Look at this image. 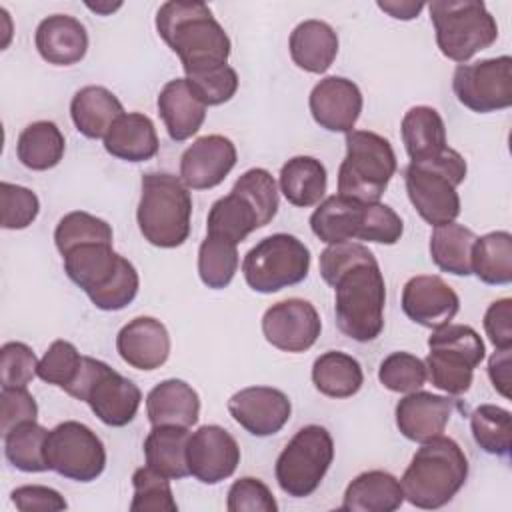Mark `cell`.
Masks as SVG:
<instances>
[{
    "instance_id": "obj_33",
    "label": "cell",
    "mask_w": 512,
    "mask_h": 512,
    "mask_svg": "<svg viewBox=\"0 0 512 512\" xmlns=\"http://www.w3.org/2000/svg\"><path fill=\"white\" fill-rule=\"evenodd\" d=\"M328 186L324 164L314 156H294L280 168V192L298 208L320 204Z\"/></svg>"
},
{
    "instance_id": "obj_9",
    "label": "cell",
    "mask_w": 512,
    "mask_h": 512,
    "mask_svg": "<svg viewBox=\"0 0 512 512\" xmlns=\"http://www.w3.org/2000/svg\"><path fill=\"white\" fill-rule=\"evenodd\" d=\"M426 378L438 390L460 396L470 390L474 368L484 360L480 334L468 324H444L428 338Z\"/></svg>"
},
{
    "instance_id": "obj_22",
    "label": "cell",
    "mask_w": 512,
    "mask_h": 512,
    "mask_svg": "<svg viewBox=\"0 0 512 512\" xmlns=\"http://www.w3.org/2000/svg\"><path fill=\"white\" fill-rule=\"evenodd\" d=\"M120 358L136 370H156L170 356V334L166 326L152 316H138L124 324L116 336Z\"/></svg>"
},
{
    "instance_id": "obj_37",
    "label": "cell",
    "mask_w": 512,
    "mask_h": 512,
    "mask_svg": "<svg viewBox=\"0 0 512 512\" xmlns=\"http://www.w3.org/2000/svg\"><path fill=\"white\" fill-rule=\"evenodd\" d=\"M476 238L478 236L470 228L458 222L434 226L430 234V258L442 272L454 276H470L472 246Z\"/></svg>"
},
{
    "instance_id": "obj_48",
    "label": "cell",
    "mask_w": 512,
    "mask_h": 512,
    "mask_svg": "<svg viewBox=\"0 0 512 512\" xmlns=\"http://www.w3.org/2000/svg\"><path fill=\"white\" fill-rule=\"evenodd\" d=\"M38 370L34 350L24 342H6L0 348V384L2 388H26Z\"/></svg>"
},
{
    "instance_id": "obj_30",
    "label": "cell",
    "mask_w": 512,
    "mask_h": 512,
    "mask_svg": "<svg viewBox=\"0 0 512 512\" xmlns=\"http://www.w3.org/2000/svg\"><path fill=\"white\" fill-rule=\"evenodd\" d=\"M124 114L122 102L104 86H84L80 88L70 102V116L76 130L92 140H98L108 134L110 126Z\"/></svg>"
},
{
    "instance_id": "obj_18",
    "label": "cell",
    "mask_w": 512,
    "mask_h": 512,
    "mask_svg": "<svg viewBox=\"0 0 512 512\" xmlns=\"http://www.w3.org/2000/svg\"><path fill=\"white\" fill-rule=\"evenodd\" d=\"M236 146L222 134L196 138L180 156V180L192 190H208L224 182L236 166Z\"/></svg>"
},
{
    "instance_id": "obj_41",
    "label": "cell",
    "mask_w": 512,
    "mask_h": 512,
    "mask_svg": "<svg viewBox=\"0 0 512 512\" xmlns=\"http://www.w3.org/2000/svg\"><path fill=\"white\" fill-rule=\"evenodd\" d=\"M112 226L84 210L64 214L54 228V244L64 256L82 244H112Z\"/></svg>"
},
{
    "instance_id": "obj_52",
    "label": "cell",
    "mask_w": 512,
    "mask_h": 512,
    "mask_svg": "<svg viewBox=\"0 0 512 512\" xmlns=\"http://www.w3.org/2000/svg\"><path fill=\"white\" fill-rule=\"evenodd\" d=\"M38 418V404L28 388H2L0 390V430L2 436L14 426L34 422Z\"/></svg>"
},
{
    "instance_id": "obj_29",
    "label": "cell",
    "mask_w": 512,
    "mask_h": 512,
    "mask_svg": "<svg viewBox=\"0 0 512 512\" xmlns=\"http://www.w3.org/2000/svg\"><path fill=\"white\" fill-rule=\"evenodd\" d=\"M292 62L310 74H324L338 54V34L328 22L304 20L288 40Z\"/></svg>"
},
{
    "instance_id": "obj_13",
    "label": "cell",
    "mask_w": 512,
    "mask_h": 512,
    "mask_svg": "<svg viewBox=\"0 0 512 512\" xmlns=\"http://www.w3.org/2000/svg\"><path fill=\"white\" fill-rule=\"evenodd\" d=\"M46 464L48 470L68 480L92 482L106 468V448L92 428L76 420H66L48 434Z\"/></svg>"
},
{
    "instance_id": "obj_5",
    "label": "cell",
    "mask_w": 512,
    "mask_h": 512,
    "mask_svg": "<svg viewBox=\"0 0 512 512\" xmlns=\"http://www.w3.org/2000/svg\"><path fill=\"white\" fill-rule=\"evenodd\" d=\"M190 188L168 172L142 176L136 222L146 242L158 248H178L190 236Z\"/></svg>"
},
{
    "instance_id": "obj_47",
    "label": "cell",
    "mask_w": 512,
    "mask_h": 512,
    "mask_svg": "<svg viewBox=\"0 0 512 512\" xmlns=\"http://www.w3.org/2000/svg\"><path fill=\"white\" fill-rule=\"evenodd\" d=\"M0 204H2L4 230H24L38 218V212H40L38 196L30 188L20 184L2 182Z\"/></svg>"
},
{
    "instance_id": "obj_57",
    "label": "cell",
    "mask_w": 512,
    "mask_h": 512,
    "mask_svg": "<svg viewBox=\"0 0 512 512\" xmlns=\"http://www.w3.org/2000/svg\"><path fill=\"white\" fill-rule=\"evenodd\" d=\"M424 2H398V0H384L378 2V8L384 10L386 14H390L396 20H412L420 14V10L424 8Z\"/></svg>"
},
{
    "instance_id": "obj_17",
    "label": "cell",
    "mask_w": 512,
    "mask_h": 512,
    "mask_svg": "<svg viewBox=\"0 0 512 512\" xmlns=\"http://www.w3.org/2000/svg\"><path fill=\"white\" fill-rule=\"evenodd\" d=\"M228 412L248 434L264 438L286 426L292 414V404L278 388L248 386L230 396Z\"/></svg>"
},
{
    "instance_id": "obj_6",
    "label": "cell",
    "mask_w": 512,
    "mask_h": 512,
    "mask_svg": "<svg viewBox=\"0 0 512 512\" xmlns=\"http://www.w3.org/2000/svg\"><path fill=\"white\" fill-rule=\"evenodd\" d=\"M466 172L464 156L450 146L436 158L406 166V192L422 220L430 226H440L458 218L460 196L456 188L464 182Z\"/></svg>"
},
{
    "instance_id": "obj_12",
    "label": "cell",
    "mask_w": 512,
    "mask_h": 512,
    "mask_svg": "<svg viewBox=\"0 0 512 512\" xmlns=\"http://www.w3.org/2000/svg\"><path fill=\"white\" fill-rule=\"evenodd\" d=\"M334 460V440L320 424L302 426L280 452L274 474L280 490L292 498L314 494Z\"/></svg>"
},
{
    "instance_id": "obj_38",
    "label": "cell",
    "mask_w": 512,
    "mask_h": 512,
    "mask_svg": "<svg viewBox=\"0 0 512 512\" xmlns=\"http://www.w3.org/2000/svg\"><path fill=\"white\" fill-rule=\"evenodd\" d=\"M472 274L484 284L506 286L512 282V234L488 232L474 240Z\"/></svg>"
},
{
    "instance_id": "obj_56",
    "label": "cell",
    "mask_w": 512,
    "mask_h": 512,
    "mask_svg": "<svg viewBox=\"0 0 512 512\" xmlns=\"http://www.w3.org/2000/svg\"><path fill=\"white\" fill-rule=\"evenodd\" d=\"M512 348H496V352L488 360V376L504 398H510V382H512Z\"/></svg>"
},
{
    "instance_id": "obj_8",
    "label": "cell",
    "mask_w": 512,
    "mask_h": 512,
    "mask_svg": "<svg viewBox=\"0 0 512 512\" xmlns=\"http://www.w3.org/2000/svg\"><path fill=\"white\" fill-rule=\"evenodd\" d=\"M392 144L370 130L346 134V156L338 168V194L370 204L380 202L396 172Z\"/></svg>"
},
{
    "instance_id": "obj_11",
    "label": "cell",
    "mask_w": 512,
    "mask_h": 512,
    "mask_svg": "<svg viewBox=\"0 0 512 512\" xmlns=\"http://www.w3.org/2000/svg\"><path fill=\"white\" fill-rule=\"evenodd\" d=\"M310 270L308 246L292 234H272L252 246L242 260L246 284L260 294L300 284Z\"/></svg>"
},
{
    "instance_id": "obj_27",
    "label": "cell",
    "mask_w": 512,
    "mask_h": 512,
    "mask_svg": "<svg viewBox=\"0 0 512 512\" xmlns=\"http://www.w3.org/2000/svg\"><path fill=\"white\" fill-rule=\"evenodd\" d=\"M154 122L142 112H124L104 136V150L126 162H146L158 154Z\"/></svg>"
},
{
    "instance_id": "obj_26",
    "label": "cell",
    "mask_w": 512,
    "mask_h": 512,
    "mask_svg": "<svg viewBox=\"0 0 512 512\" xmlns=\"http://www.w3.org/2000/svg\"><path fill=\"white\" fill-rule=\"evenodd\" d=\"M146 416L152 426L190 428L200 418V396L180 378L162 380L146 396Z\"/></svg>"
},
{
    "instance_id": "obj_19",
    "label": "cell",
    "mask_w": 512,
    "mask_h": 512,
    "mask_svg": "<svg viewBox=\"0 0 512 512\" xmlns=\"http://www.w3.org/2000/svg\"><path fill=\"white\" fill-rule=\"evenodd\" d=\"M360 88L342 76L322 78L310 92L308 106L314 122L328 132L348 134L354 130L362 112Z\"/></svg>"
},
{
    "instance_id": "obj_45",
    "label": "cell",
    "mask_w": 512,
    "mask_h": 512,
    "mask_svg": "<svg viewBox=\"0 0 512 512\" xmlns=\"http://www.w3.org/2000/svg\"><path fill=\"white\" fill-rule=\"evenodd\" d=\"M232 190L240 192L256 210L260 218V226L272 222L278 212V186L274 176L264 168H250L246 170L232 186Z\"/></svg>"
},
{
    "instance_id": "obj_54",
    "label": "cell",
    "mask_w": 512,
    "mask_h": 512,
    "mask_svg": "<svg viewBox=\"0 0 512 512\" xmlns=\"http://www.w3.org/2000/svg\"><path fill=\"white\" fill-rule=\"evenodd\" d=\"M10 498L20 512H60L68 508V502L58 490L40 484L18 486L12 490Z\"/></svg>"
},
{
    "instance_id": "obj_55",
    "label": "cell",
    "mask_w": 512,
    "mask_h": 512,
    "mask_svg": "<svg viewBox=\"0 0 512 512\" xmlns=\"http://www.w3.org/2000/svg\"><path fill=\"white\" fill-rule=\"evenodd\" d=\"M484 330L494 348H512V300L500 298L484 312Z\"/></svg>"
},
{
    "instance_id": "obj_10",
    "label": "cell",
    "mask_w": 512,
    "mask_h": 512,
    "mask_svg": "<svg viewBox=\"0 0 512 512\" xmlns=\"http://www.w3.org/2000/svg\"><path fill=\"white\" fill-rule=\"evenodd\" d=\"M64 392L86 402L94 416L112 428L130 424L142 402V392L130 378L92 356H82L78 376Z\"/></svg>"
},
{
    "instance_id": "obj_34",
    "label": "cell",
    "mask_w": 512,
    "mask_h": 512,
    "mask_svg": "<svg viewBox=\"0 0 512 512\" xmlns=\"http://www.w3.org/2000/svg\"><path fill=\"white\" fill-rule=\"evenodd\" d=\"M260 226V218L252 204L236 190L218 198L206 218V236L220 238L232 244L244 242Z\"/></svg>"
},
{
    "instance_id": "obj_42",
    "label": "cell",
    "mask_w": 512,
    "mask_h": 512,
    "mask_svg": "<svg viewBox=\"0 0 512 512\" xmlns=\"http://www.w3.org/2000/svg\"><path fill=\"white\" fill-rule=\"evenodd\" d=\"M236 244L206 236L198 248V276L204 286L212 290L226 288L238 272Z\"/></svg>"
},
{
    "instance_id": "obj_15",
    "label": "cell",
    "mask_w": 512,
    "mask_h": 512,
    "mask_svg": "<svg viewBox=\"0 0 512 512\" xmlns=\"http://www.w3.org/2000/svg\"><path fill=\"white\" fill-rule=\"evenodd\" d=\"M322 332V320L314 304L288 298L272 304L262 316V334L268 344L282 352L300 354L310 350Z\"/></svg>"
},
{
    "instance_id": "obj_44",
    "label": "cell",
    "mask_w": 512,
    "mask_h": 512,
    "mask_svg": "<svg viewBox=\"0 0 512 512\" xmlns=\"http://www.w3.org/2000/svg\"><path fill=\"white\" fill-rule=\"evenodd\" d=\"M378 380L390 392L410 394L420 390L428 380L426 364L410 352H392L380 362Z\"/></svg>"
},
{
    "instance_id": "obj_46",
    "label": "cell",
    "mask_w": 512,
    "mask_h": 512,
    "mask_svg": "<svg viewBox=\"0 0 512 512\" xmlns=\"http://www.w3.org/2000/svg\"><path fill=\"white\" fill-rule=\"evenodd\" d=\"M82 364V354L68 340H54L38 360V378L46 384L66 390L78 376Z\"/></svg>"
},
{
    "instance_id": "obj_16",
    "label": "cell",
    "mask_w": 512,
    "mask_h": 512,
    "mask_svg": "<svg viewBox=\"0 0 512 512\" xmlns=\"http://www.w3.org/2000/svg\"><path fill=\"white\" fill-rule=\"evenodd\" d=\"M186 460L190 476L212 486L236 472L240 464V446L226 428L204 424L196 432H190Z\"/></svg>"
},
{
    "instance_id": "obj_36",
    "label": "cell",
    "mask_w": 512,
    "mask_h": 512,
    "mask_svg": "<svg viewBox=\"0 0 512 512\" xmlns=\"http://www.w3.org/2000/svg\"><path fill=\"white\" fill-rule=\"evenodd\" d=\"M66 150V140L60 128L50 120L28 124L16 142V156L28 170H50L60 164Z\"/></svg>"
},
{
    "instance_id": "obj_7",
    "label": "cell",
    "mask_w": 512,
    "mask_h": 512,
    "mask_svg": "<svg viewBox=\"0 0 512 512\" xmlns=\"http://www.w3.org/2000/svg\"><path fill=\"white\" fill-rule=\"evenodd\" d=\"M428 12L440 52L458 64H466L498 38L496 18L480 0H432Z\"/></svg>"
},
{
    "instance_id": "obj_40",
    "label": "cell",
    "mask_w": 512,
    "mask_h": 512,
    "mask_svg": "<svg viewBox=\"0 0 512 512\" xmlns=\"http://www.w3.org/2000/svg\"><path fill=\"white\" fill-rule=\"evenodd\" d=\"M474 442L488 454L508 456L512 448V414L496 404H480L470 414Z\"/></svg>"
},
{
    "instance_id": "obj_43",
    "label": "cell",
    "mask_w": 512,
    "mask_h": 512,
    "mask_svg": "<svg viewBox=\"0 0 512 512\" xmlns=\"http://www.w3.org/2000/svg\"><path fill=\"white\" fill-rule=\"evenodd\" d=\"M134 496L130 510L132 512H176L178 504L174 500L170 478L152 470L150 466L136 468L132 474Z\"/></svg>"
},
{
    "instance_id": "obj_24",
    "label": "cell",
    "mask_w": 512,
    "mask_h": 512,
    "mask_svg": "<svg viewBox=\"0 0 512 512\" xmlns=\"http://www.w3.org/2000/svg\"><path fill=\"white\" fill-rule=\"evenodd\" d=\"M158 114L174 142L192 138L204 124L206 104L196 96L186 78L166 82L158 94Z\"/></svg>"
},
{
    "instance_id": "obj_28",
    "label": "cell",
    "mask_w": 512,
    "mask_h": 512,
    "mask_svg": "<svg viewBox=\"0 0 512 512\" xmlns=\"http://www.w3.org/2000/svg\"><path fill=\"white\" fill-rule=\"evenodd\" d=\"M404 502V490L396 476L384 470L358 474L344 490V512H394Z\"/></svg>"
},
{
    "instance_id": "obj_39",
    "label": "cell",
    "mask_w": 512,
    "mask_h": 512,
    "mask_svg": "<svg viewBox=\"0 0 512 512\" xmlns=\"http://www.w3.org/2000/svg\"><path fill=\"white\" fill-rule=\"evenodd\" d=\"M50 430L34 422L14 426L4 434V456L22 472H46V440Z\"/></svg>"
},
{
    "instance_id": "obj_32",
    "label": "cell",
    "mask_w": 512,
    "mask_h": 512,
    "mask_svg": "<svg viewBox=\"0 0 512 512\" xmlns=\"http://www.w3.org/2000/svg\"><path fill=\"white\" fill-rule=\"evenodd\" d=\"M190 432L184 426H152L144 438L146 466L170 480L190 476L186 446Z\"/></svg>"
},
{
    "instance_id": "obj_35",
    "label": "cell",
    "mask_w": 512,
    "mask_h": 512,
    "mask_svg": "<svg viewBox=\"0 0 512 512\" xmlns=\"http://www.w3.org/2000/svg\"><path fill=\"white\" fill-rule=\"evenodd\" d=\"M312 382L328 398H350L364 384L360 362L340 350L320 354L312 364Z\"/></svg>"
},
{
    "instance_id": "obj_14",
    "label": "cell",
    "mask_w": 512,
    "mask_h": 512,
    "mask_svg": "<svg viewBox=\"0 0 512 512\" xmlns=\"http://www.w3.org/2000/svg\"><path fill=\"white\" fill-rule=\"evenodd\" d=\"M452 90L462 106L476 114L506 110L512 106V58H484L458 64L452 74Z\"/></svg>"
},
{
    "instance_id": "obj_1",
    "label": "cell",
    "mask_w": 512,
    "mask_h": 512,
    "mask_svg": "<svg viewBox=\"0 0 512 512\" xmlns=\"http://www.w3.org/2000/svg\"><path fill=\"white\" fill-rule=\"evenodd\" d=\"M156 32L180 58L186 76L228 62L230 38L204 2H164L156 12Z\"/></svg>"
},
{
    "instance_id": "obj_25",
    "label": "cell",
    "mask_w": 512,
    "mask_h": 512,
    "mask_svg": "<svg viewBox=\"0 0 512 512\" xmlns=\"http://www.w3.org/2000/svg\"><path fill=\"white\" fill-rule=\"evenodd\" d=\"M112 244H82L62 256L66 276L86 292L88 298L102 292L118 274L122 264Z\"/></svg>"
},
{
    "instance_id": "obj_20",
    "label": "cell",
    "mask_w": 512,
    "mask_h": 512,
    "mask_svg": "<svg viewBox=\"0 0 512 512\" xmlns=\"http://www.w3.org/2000/svg\"><path fill=\"white\" fill-rule=\"evenodd\" d=\"M402 310L412 322L436 330L452 322L460 310V298L440 276L420 274L404 284Z\"/></svg>"
},
{
    "instance_id": "obj_51",
    "label": "cell",
    "mask_w": 512,
    "mask_h": 512,
    "mask_svg": "<svg viewBox=\"0 0 512 512\" xmlns=\"http://www.w3.org/2000/svg\"><path fill=\"white\" fill-rule=\"evenodd\" d=\"M138 288H140V278H138L134 264L128 258H122V264H120L114 280L102 292L92 296L90 302L98 310L116 312V310L126 308L136 298Z\"/></svg>"
},
{
    "instance_id": "obj_3",
    "label": "cell",
    "mask_w": 512,
    "mask_h": 512,
    "mask_svg": "<svg viewBox=\"0 0 512 512\" xmlns=\"http://www.w3.org/2000/svg\"><path fill=\"white\" fill-rule=\"evenodd\" d=\"M330 286L338 330L356 342L376 340L384 328L386 304V284L376 256L350 264Z\"/></svg>"
},
{
    "instance_id": "obj_58",
    "label": "cell",
    "mask_w": 512,
    "mask_h": 512,
    "mask_svg": "<svg viewBox=\"0 0 512 512\" xmlns=\"http://www.w3.org/2000/svg\"><path fill=\"white\" fill-rule=\"evenodd\" d=\"M86 6L90 8V10H94V12H98V14H110V12H114V10H118L120 6H122V2H116V4H110V2H96V4H92V2H86Z\"/></svg>"
},
{
    "instance_id": "obj_23",
    "label": "cell",
    "mask_w": 512,
    "mask_h": 512,
    "mask_svg": "<svg viewBox=\"0 0 512 512\" xmlns=\"http://www.w3.org/2000/svg\"><path fill=\"white\" fill-rule=\"evenodd\" d=\"M34 44L48 64L72 66L86 56L88 32L74 16L52 14L38 24Z\"/></svg>"
},
{
    "instance_id": "obj_31",
    "label": "cell",
    "mask_w": 512,
    "mask_h": 512,
    "mask_svg": "<svg viewBox=\"0 0 512 512\" xmlns=\"http://www.w3.org/2000/svg\"><path fill=\"white\" fill-rule=\"evenodd\" d=\"M400 134L410 162L436 158L448 148L444 120L432 106H412L402 118Z\"/></svg>"
},
{
    "instance_id": "obj_49",
    "label": "cell",
    "mask_w": 512,
    "mask_h": 512,
    "mask_svg": "<svg viewBox=\"0 0 512 512\" xmlns=\"http://www.w3.org/2000/svg\"><path fill=\"white\" fill-rule=\"evenodd\" d=\"M186 80L206 106H220L232 100L238 90V74L228 64L186 76Z\"/></svg>"
},
{
    "instance_id": "obj_2",
    "label": "cell",
    "mask_w": 512,
    "mask_h": 512,
    "mask_svg": "<svg viewBox=\"0 0 512 512\" xmlns=\"http://www.w3.org/2000/svg\"><path fill=\"white\" fill-rule=\"evenodd\" d=\"M468 458L460 444L448 436L420 442L400 484L404 500L422 510L446 506L466 484Z\"/></svg>"
},
{
    "instance_id": "obj_4",
    "label": "cell",
    "mask_w": 512,
    "mask_h": 512,
    "mask_svg": "<svg viewBox=\"0 0 512 512\" xmlns=\"http://www.w3.org/2000/svg\"><path fill=\"white\" fill-rule=\"evenodd\" d=\"M310 228L326 244L364 240L392 246L404 234L402 218L388 204H364L340 194L318 204L310 216Z\"/></svg>"
},
{
    "instance_id": "obj_21",
    "label": "cell",
    "mask_w": 512,
    "mask_h": 512,
    "mask_svg": "<svg viewBox=\"0 0 512 512\" xmlns=\"http://www.w3.org/2000/svg\"><path fill=\"white\" fill-rule=\"evenodd\" d=\"M458 402L448 396L416 390L406 394L396 404V426L400 434L412 442H426L440 436Z\"/></svg>"
},
{
    "instance_id": "obj_50",
    "label": "cell",
    "mask_w": 512,
    "mask_h": 512,
    "mask_svg": "<svg viewBox=\"0 0 512 512\" xmlns=\"http://www.w3.org/2000/svg\"><path fill=\"white\" fill-rule=\"evenodd\" d=\"M228 512H276L278 502L272 490L258 478H238L226 498Z\"/></svg>"
},
{
    "instance_id": "obj_53",
    "label": "cell",
    "mask_w": 512,
    "mask_h": 512,
    "mask_svg": "<svg viewBox=\"0 0 512 512\" xmlns=\"http://www.w3.org/2000/svg\"><path fill=\"white\" fill-rule=\"evenodd\" d=\"M374 256L364 244L360 242H338V244H328V248L322 250L320 254V276L324 278L326 284H332L334 278L348 268L350 264Z\"/></svg>"
}]
</instances>
